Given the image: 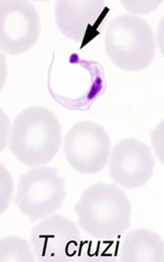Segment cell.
Segmentation results:
<instances>
[{"label": "cell", "mask_w": 164, "mask_h": 262, "mask_svg": "<svg viewBox=\"0 0 164 262\" xmlns=\"http://www.w3.org/2000/svg\"><path fill=\"white\" fill-rule=\"evenodd\" d=\"M37 261L30 241L17 235L2 237L0 240V262Z\"/></svg>", "instance_id": "cell-11"}, {"label": "cell", "mask_w": 164, "mask_h": 262, "mask_svg": "<svg viewBox=\"0 0 164 262\" xmlns=\"http://www.w3.org/2000/svg\"><path fill=\"white\" fill-rule=\"evenodd\" d=\"M152 144L153 151L156 154L157 158L163 162V121H161L153 131H152Z\"/></svg>", "instance_id": "cell-14"}, {"label": "cell", "mask_w": 164, "mask_h": 262, "mask_svg": "<svg viewBox=\"0 0 164 262\" xmlns=\"http://www.w3.org/2000/svg\"><path fill=\"white\" fill-rule=\"evenodd\" d=\"M62 145L61 123L51 110L31 106L22 110L13 120L8 147L24 165H47Z\"/></svg>", "instance_id": "cell-2"}, {"label": "cell", "mask_w": 164, "mask_h": 262, "mask_svg": "<svg viewBox=\"0 0 164 262\" xmlns=\"http://www.w3.org/2000/svg\"><path fill=\"white\" fill-rule=\"evenodd\" d=\"M111 149L108 132L93 120L75 123L63 139L66 162L81 174H97L104 170Z\"/></svg>", "instance_id": "cell-5"}, {"label": "cell", "mask_w": 164, "mask_h": 262, "mask_svg": "<svg viewBox=\"0 0 164 262\" xmlns=\"http://www.w3.org/2000/svg\"><path fill=\"white\" fill-rule=\"evenodd\" d=\"M109 8L100 0H58L55 2V22L66 38L77 44L87 43L97 34Z\"/></svg>", "instance_id": "cell-9"}, {"label": "cell", "mask_w": 164, "mask_h": 262, "mask_svg": "<svg viewBox=\"0 0 164 262\" xmlns=\"http://www.w3.org/2000/svg\"><path fill=\"white\" fill-rule=\"evenodd\" d=\"M121 3L128 14L140 17L156 10L161 1H122Z\"/></svg>", "instance_id": "cell-13"}, {"label": "cell", "mask_w": 164, "mask_h": 262, "mask_svg": "<svg viewBox=\"0 0 164 262\" xmlns=\"http://www.w3.org/2000/svg\"><path fill=\"white\" fill-rule=\"evenodd\" d=\"M75 211L80 229L96 240L118 239L131 226V202L115 183L97 182L87 187L80 194Z\"/></svg>", "instance_id": "cell-1"}, {"label": "cell", "mask_w": 164, "mask_h": 262, "mask_svg": "<svg viewBox=\"0 0 164 262\" xmlns=\"http://www.w3.org/2000/svg\"><path fill=\"white\" fill-rule=\"evenodd\" d=\"M105 51L110 62L125 72H141L153 63L156 53L155 35L142 17L121 14L108 24Z\"/></svg>", "instance_id": "cell-3"}, {"label": "cell", "mask_w": 164, "mask_h": 262, "mask_svg": "<svg viewBox=\"0 0 164 262\" xmlns=\"http://www.w3.org/2000/svg\"><path fill=\"white\" fill-rule=\"evenodd\" d=\"M119 257L122 262H163V239L147 228L127 231L121 241Z\"/></svg>", "instance_id": "cell-10"}, {"label": "cell", "mask_w": 164, "mask_h": 262, "mask_svg": "<svg viewBox=\"0 0 164 262\" xmlns=\"http://www.w3.org/2000/svg\"><path fill=\"white\" fill-rule=\"evenodd\" d=\"M40 33V16L32 2L0 1V44L7 54L28 52L37 42Z\"/></svg>", "instance_id": "cell-7"}, {"label": "cell", "mask_w": 164, "mask_h": 262, "mask_svg": "<svg viewBox=\"0 0 164 262\" xmlns=\"http://www.w3.org/2000/svg\"><path fill=\"white\" fill-rule=\"evenodd\" d=\"M66 196V180L58 168L41 165L20 176L14 202L25 217L36 223L56 213Z\"/></svg>", "instance_id": "cell-4"}, {"label": "cell", "mask_w": 164, "mask_h": 262, "mask_svg": "<svg viewBox=\"0 0 164 262\" xmlns=\"http://www.w3.org/2000/svg\"><path fill=\"white\" fill-rule=\"evenodd\" d=\"M111 180L124 189H138L153 177L155 158L151 147L137 138H125L112 149L108 162Z\"/></svg>", "instance_id": "cell-8"}, {"label": "cell", "mask_w": 164, "mask_h": 262, "mask_svg": "<svg viewBox=\"0 0 164 262\" xmlns=\"http://www.w3.org/2000/svg\"><path fill=\"white\" fill-rule=\"evenodd\" d=\"M9 170L1 165V213H3L10 205L13 191L14 181Z\"/></svg>", "instance_id": "cell-12"}, {"label": "cell", "mask_w": 164, "mask_h": 262, "mask_svg": "<svg viewBox=\"0 0 164 262\" xmlns=\"http://www.w3.org/2000/svg\"><path fill=\"white\" fill-rule=\"evenodd\" d=\"M81 230L74 220L54 213L38 221L32 230L30 242L37 261H71L81 246Z\"/></svg>", "instance_id": "cell-6"}]
</instances>
